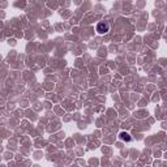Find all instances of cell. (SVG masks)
I'll return each mask as SVG.
<instances>
[{
  "label": "cell",
  "mask_w": 167,
  "mask_h": 167,
  "mask_svg": "<svg viewBox=\"0 0 167 167\" xmlns=\"http://www.w3.org/2000/svg\"><path fill=\"white\" fill-rule=\"evenodd\" d=\"M110 30V25L107 22H99L97 25V31L99 34H106Z\"/></svg>",
  "instance_id": "1"
},
{
  "label": "cell",
  "mask_w": 167,
  "mask_h": 167,
  "mask_svg": "<svg viewBox=\"0 0 167 167\" xmlns=\"http://www.w3.org/2000/svg\"><path fill=\"white\" fill-rule=\"evenodd\" d=\"M120 137L123 138V140H125V141H129V140H131V137H129V134H128V133H121V134H120Z\"/></svg>",
  "instance_id": "2"
}]
</instances>
